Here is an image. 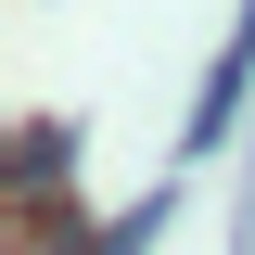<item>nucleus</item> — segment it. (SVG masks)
Here are the masks:
<instances>
[{"label":"nucleus","mask_w":255,"mask_h":255,"mask_svg":"<svg viewBox=\"0 0 255 255\" xmlns=\"http://www.w3.org/2000/svg\"><path fill=\"white\" fill-rule=\"evenodd\" d=\"M243 90H255V0H243V26L217 38V77H204V102H191V128H179V166L230 153V128H243Z\"/></svg>","instance_id":"nucleus-1"},{"label":"nucleus","mask_w":255,"mask_h":255,"mask_svg":"<svg viewBox=\"0 0 255 255\" xmlns=\"http://www.w3.org/2000/svg\"><path fill=\"white\" fill-rule=\"evenodd\" d=\"M13 166H26V191H51V179H64V128H26V153H13Z\"/></svg>","instance_id":"nucleus-3"},{"label":"nucleus","mask_w":255,"mask_h":255,"mask_svg":"<svg viewBox=\"0 0 255 255\" xmlns=\"http://www.w3.org/2000/svg\"><path fill=\"white\" fill-rule=\"evenodd\" d=\"M153 230H166V191H140V204H128L115 230H90V255H140V243H153Z\"/></svg>","instance_id":"nucleus-2"}]
</instances>
